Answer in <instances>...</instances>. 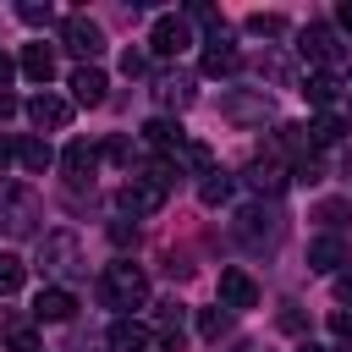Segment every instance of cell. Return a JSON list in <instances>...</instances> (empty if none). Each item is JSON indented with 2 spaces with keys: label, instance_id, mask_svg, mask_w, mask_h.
I'll return each mask as SVG.
<instances>
[{
  "label": "cell",
  "instance_id": "6da1fadb",
  "mask_svg": "<svg viewBox=\"0 0 352 352\" xmlns=\"http://www.w3.org/2000/svg\"><path fill=\"white\" fill-rule=\"evenodd\" d=\"M170 176H176V165H148V170H138L126 187H121V209L126 214H160L165 209V192H170Z\"/></svg>",
  "mask_w": 352,
  "mask_h": 352
},
{
  "label": "cell",
  "instance_id": "7a4b0ae2",
  "mask_svg": "<svg viewBox=\"0 0 352 352\" xmlns=\"http://www.w3.org/2000/svg\"><path fill=\"white\" fill-rule=\"evenodd\" d=\"M104 302H110V308H121V314L143 308V302H148V275H143L138 264H126V258L104 264Z\"/></svg>",
  "mask_w": 352,
  "mask_h": 352
},
{
  "label": "cell",
  "instance_id": "3957f363",
  "mask_svg": "<svg viewBox=\"0 0 352 352\" xmlns=\"http://www.w3.org/2000/svg\"><path fill=\"white\" fill-rule=\"evenodd\" d=\"M0 226L11 236H28L38 226V198L22 187V182H0Z\"/></svg>",
  "mask_w": 352,
  "mask_h": 352
},
{
  "label": "cell",
  "instance_id": "277c9868",
  "mask_svg": "<svg viewBox=\"0 0 352 352\" xmlns=\"http://www.w3.org/2000/svg\"><path fill=\"white\" fill-rule=\"evenodd\" d=\"M60 38H66V50L82 55V60H94V55L104 50V28L88 22V16H66V22H60Z\"/></svg>",
  "mask_w": 352,
  "mask_h": 352
},
{
  "label": "cell",
  "instance_id": "5b68a950",
  "mask_svg": "<svg viewBox=\"0 0 352 352\" xmlns=\"http://www.w3.org/2000/svg\"><path fill=\"white\" fill-rule=\"evenodd\" d=\"M77 258H82V253H77V236H72V231H50V236L38 242V264L55 270V275H72Z\"/></svg>",
  "mask_w": 352,
  "mask_h": 352
},
{
  "label": "cell",
  "instance_id": "8992f818",
  "mask_svg": "<svg viewBox=\"0 0 352 352\" xmlns=\"http://www.w3.org/2000/svg\"><path fill=\"white\" fill-rule=\"evenodd\" d=\"M253 302H258L253 275H248V270H220V308H226V314H242V308H253Z\"/></svg>",
  "mask_w": 352,
  "mask_h": 352
},
{
  "label": "cell",
  "instance_id": "52a82bcc",
  "mask_svg": "<svg viewBox=\"0 0 352 352\" xmlns=\"http://www.w3.org/2000/svg\"><path fill=\"white\" fill-rule=\"evenodd\" d=\"M187 44H192L187 16H160V22H154V33H148V50H154V55H182Z\"/></svg>",
  "mask_w": 352,
  "mask_h": 352
},
{
  "label": "cell",
  "instance_id": "ba28073f",
  "mask_svg": "<svg viewBox=\"0 0 352 352\" xmlns=\"http://www.w3.org/2000/svg\"><path fill=\"white\" fill-rule=\"evenodd\" d=\"M319 72H330V60L341 55V38H336V28H324V22H314V28H302V44H297Z\"/></svg>",
  "mask_w": 352,
  "mask_h": 352
},
{
  "label": "cell",
  "instance_id": "9c48e42d",
  "mask_svg": "<svg viewBox=\"0 0 352 352\" xmlns=\"http://www.w3.org/2000/svg\"><path fill=\"white\" fill-rule=\"evenodd\" d=\"M308 264H314L319 275H336L341 264H352V248H346L336 231H324V236H314V242H308Z\"/></svg>",
  "mask_w": 352,
  "mask_h": 352
},
{
  "label": "cell",
  "instance_id": "30bf717a",
  "mask_svg": "<svg viewBox=\"0 0 352 352\" xmlns=\"http://www.w3.org/2000/svg\"><path fill=\"white\" fill-rule=\"evenodd\" d=\"M28 121H33L38 132H44V126H50V132H60V126L72 121V104H66L60 94H33V99H28Z\"/></svg>",
  "mask_w": 352,
  "mask_h": 352
},
{
  "label": "cell",
  "instance_id": "8fae6325",
  "mask_svg": "<svg viewBox=\"0 0 352 352\" xmlns=\"http://www.w3.org/2000/svg\"><path fill=\"white\" fill-rule=\"evenodd\" d=\"M198 66H204V77H231V72L242 66V55H236V44H231L226 33H214V38L204 44V60H198Z\"/></svg>",
  "mask_w": 352,
  "mask_h": 352
},
{
  "label": "cell",
  "instance_id": "7c38bea8",
  "mask_svg": "<svg viewBox=\"0 0 352 352\" xmlns=\"http://www.w3.org/2000/svg\"><path fill=\"white\" fill-rule=\"evenodd\" d=\"M154 94H160V104H170V110H187V104L198 99L192 72H160V77H154Z\"/></svg>",
  "mask_w": 352,
  "mask_h": 352
},
{
  "label": "cell",
  "instance_id": "4fadbf2b",
  "mask_svg": "<svg viewBox=\"0 0 352 352\" xmlns=\"http://www.w3.org/2000/svg\"><path fill=\"white\" fill-rule=\"evenodd\" d=\"M143 143H148V148H160V154H182L187 132H182V121H170V116H154V121H143Z\"/></svg>",
  "mask_w": 352,
  "mask_h": 352
},
{
  "label": "cell",
  "instance_id": "5bb4252c",
  "mask_svg": "<svg viewBox=\"0 0 352 352\" xmlns=\"http://www.w3.org/2000/svg\"><path fill=\"white\" fill-rule=\"evenodd\" d=\"M33 314H38V319H50V324H60V319H72V314H77V297H72L66 286H44V292L33 297Z\"/></svg>",
  "mask_w": 352,
  "mask_h": 352
},
{
  "label": "cell",
  "instance_id": "9a60e30c",
  "mask_svg": "<svg viewBox=\"0 0 352 352\" xmlns=\"http://www.w3.org/2000/svg\"><path fill=\"white\" fill-rule=\"evenodd\" d=\"M148 341H154V330L143 319H116L110 324V352H148Z\"/></svg>",
  "mask_w": 352,
  "mask_h": 352
},
{
  "label": "cell",
  "instance_id": "2e32d148",
  "mask_svg": "<svg viewBox=\"0 0 352 352\" xmlns=\"http://www.w3.org/2000/svg\"><path fill=\"white\" fill-rule=\"evenodd\" d=\"M236 236H242V242H275V236H280V220L264 214V209H242V214H236Z\"/></svg>",
  "mask_w": 352,
  "mask_h": 352
},
{
  "label": "cell",
  "instance_id": "e0dca14e",
  "mask_svg": "<svg viewBox=\"0 0 352 352\" xmlns=\"http://www.w3.org/2000/svg\"><path fill=\"white\" fill-rule=\"evenodd\" d=\"M104 88H110V82H104L99 66H77V72H72V99H77V104H88V110L104 104Z\"/></svg>",
  "mask_w": 352,
  "mask_h": 352
},
{
  "label": "cell",
  "instance_id": "ac0fdd59",
  "mask_svg": "<svg viewBox=\"0 0 352 352\" xmlns=\"http://www.w3.org/2000/svg\"><path fill=\"white\" fill-rule=\"evenodd\" d=\"M302 99H308L314 110H330V104L341 99V77H336V72H308V77H302Z\"/></svg>",
  "mask_w": 352,
  "mask_h": 352
},
{
  "label": "cell",
  "instance_id": "d6986e66",
  "mask_svg": "<svg viewBox=\"0 0 352 352\" xmlns=\"http://www.w3.org/2000/svg\"><path fill=\"white\" fill-rule=\"evenodd\" d=\"M60 165H66V176H72V182H94V170H99V148L77 138V143H66Z\"/></svg>",
  "mask_w": 352,
  "mask_h": 352
},
{
  "label": "cell",
  "instance_id": "ffe728a7",
  "mask_svg": "<svg viewBox=\"0 0 352 352\" xmlns=\"http://www.w3.org/2000/svg\"><path fill=\"white\" fill-rule=\"evenodd\" d=\"M16 165L33 170V176H44V170L55 165V148H50L44 138H22V143H16Z\"/></svg>",
  "mask_w": 352,
  "mask_h": 352
},
{
  "label": "cell",
  "instance_id": "44dd1931",
  "mask_svg": "<svg viewBox=\"0 0 352 352\" xmlns=\"http://www.w3.org/2000/svg\"><path fill=\"white\" fill-rule=\"evenodd\" d=\"M248 187H253V192H280V187H286V170H280L275 160H253V165H248Z\"/></svg>",
  "mask_w": 352,
  "mask_h": 352
},
{
  "label": "cell",
  "instance_id": "7402d4cb",
  "mask_svg": "<svg viewBox=\"0 0 352 352\" xmlns=\"http://www.w3.org/2000/svg\"><path fill=\"white\" fill-rule=\"evenodd\" d=\"M22 77L50 82V77H55V55H50L44 44H28V50H22Z\"/></svg>",
  "mask_w": 352,
  "mask_h": 352
},
{
  "label": "cell",
  "instance_id": "603a6c76",
  "mask_svg": "<svg viewBox=\"0 0 352 352\" xmlns=\"http://www.w3.org/2000/svg\"><path fill=\"white\" fill-rule=\"evenodd\" d=\"M302 132H308V143H336V138L346 132V121H341L336 110H319V116H314V121H308Z\"/></svg>",
  "mask_w": 352,
  "mask_h": 352
},
{
  "label": "cell",
  "instance_id": "cb8c5ba5",
  "mask_svg": "<svg viewBox=\"0 0 352 352\" xmlns=\"http://www.w3.org/2000/svg\"><path fill=\"white\" fill-rule=\"evenodd\" d=\"M22 280H28V264H22L16 253H0V297L22 292Z\"/></svg>",
  "mask_w": 352,
  "mask_h": 352
},
{
  "label": "cell",
  "instance_id": "d4e9b609",
  "mask_svg": "<svg viewBox=\"0 0 352 352\" xmlns=\"http://www.w3.org/2000/svg\"><path fill=\"white\" fill-rule=\"evenodd\" d=\"M176 160H182V165H192V170H204V176L214 170V148H209V143H192V138L182 143V154H176Z\"/></svg>",
  "mask_w": 352,
  "mask_h": 352
},
{
  "label": "cell",
  "instance_id": "484cf974",
  "mask_svg": "<svg viewBox=\"0 0 352 352\" xmlns=\"http://www.w3.org/2000/svg\"><path fill=\"white\" fill-rule=\"evenodd\" d=\"M198 198H204L209 209H214V204H226V198H231V176H226V170H209V176H204V187H198Z\"/></svg>",
  "mask_w": 352,
  "mask_h": 352
},
{
  "label": "cell",
  "instance_id": "4316f807",
  "mask_svg": "<svg viewBox=\"0 0 352 352\" xmlns=\"http://www.w3.org/2000/svg\"><path fill=\"white\" fill-rule=\"evenodd\" d=\"M226 330H231V314H226V308H204V314H198V336H204V341H220Z\"/></svg>",
  "mask_w": 352,
  "mask_h": 352
},
{
  "label": "cell",
  "instance_id": "83f0119b",
  "mask_svg": "<svg viewBox=\"0 0 352 352\" xmlns=\"http://www.w3.org/2000/svg\"><path fill=\"white\" fill-rule=\"evenodd\" d=\"M248 28H253V33H264V38H275L286 22H280V16H270V11H253V16H248Z\"/></svg>",
  "mask_w": 352,
  "mask_h": 352
},
{
  "label": "cell",
  "instance_id": "f1b7e54d",
  "mask_svg": "<svg viewBox=\"0 0 352 352\" xmlns=\"http://www.w3.org/2000/svg\"><path fill=\"white\" fill-rule=\"evenodd\" d=\"M314 214H319V220H324V226H341V220H346V214H352V204H341V198H330V204H319V209H314Z\"/></svg>",
  "mask_w": 352,
  "mask_h": 352
},
{
  "label": "cell",
  "instance_id": "f546056e",
  "mask_svg": "<svg viewBox=\"0 0 352 352\" xmlns=\"http://www.w3.org/2000/svg\"><path fill=\"white\" fill-rule=\"evenodd\" d=\"M104 160H116V165H132V143H126V138H110V143H104Z\"/></svg>",
  "mask_w": 352,
  "mask_h": 352
},
{
  "label": "cell",
  "instance_id": "4dcf8cb0",
  "mask_svg": "<svg viewBox=\"0 0 352 352\" xmlns=\"http://www.w3.org/2000/svg\"><path fill=\"white\" fill-rule=\"evenodd\" d=\"M16 16H22L28 28H44V22H50V6H16Z\"/></svg>",
  "mask_w": 352,
  "mask_h": 352
},
{
  "label": "cell",
  "instance_id": "1f68e13d",
  "mask_svg": "<svg viewBox=\"0 0 352 352\" xmlns=\"http://www.w3.org/2000/svg\"><path fill=\"white\" fill-rule=\"evenodd\" d=\"M11 352H38V346H33V330H28V324H16V330H11Z\"/></svg>",
  "mask_w": 352,
  "mask_h": 352
},
{
  "label": "cell",
  "instance_id": "d6a6232c",
  "mask_svg": "<svg viewBox=\"0 0 352 352\" xmlns=\"http://www.w3.org/2000/svg\"><path fill=\"white\" fill-rule=\"evenodd\" d=\"M330 330H336L341 341H352V314H346V308H336V314H330Z\"/></svg>",
  "mask_w": 352,
  "mask_h": 352
},
{
  "label": "cell",
  "instance_id": "836d02e7",
  "mask_svg": "<svg viewBox=\"0 0 352 352\" xmlns=\"http://www.w3.org/2000/svg\"><path fill=\"white\" fill-rule=\"evenodd\" d=\"M121 72L138 77V72H143V50H126V55H121Z\"/></svg>",
  "mask_w": 352,
  "mask_h": 352
},
{
  "label": "cell",
  "instance_id": "e575fe53",
  "mask_svg": "<svg viewBox=\"0 0 352 352\" xmlns=\"http://www.w3.org/2000/svg\"><path fill=\"white\" fill-rule=\"evenodd\" d=\"M16 110H22V104H16V94H6V88H0V121H11Z\"/></svg>",
  "mask_w": 352,
  "mask_h": 352
},
{
  "label": "cell",
  "instance_id": "d590c367",
  "mask_svg": "<svg viewBox=\"0 0 352 352\" xmlns=\"http://www.w3.org/2000/svg\"><path fill=\"white\" fill-rule=\"evenodd\" d=\"M11 72H16V60H11V55H6V50H0V88H6V82H11Z\"/></svg>",
  "mask_w": 352,
  "mask_h": 352
},
{
  "label": "cell",
  "instance_id": "8d00e7d4",
  "mask_svg": "<svg viewBox=\"0 0 352 352\" xmlns=\"http://www.w3.org/2000/svg\"><path fill=\"white\" fill-rule=\"evenodd\" d=\"M336 22H341V28L352 33V0H341V11H336Z\"/></svg>",
  "mask_w": 352,
  "mask_h": 352
},
{
  "label": "cell",
  "instance_id": "74e56055",
  "mask_svg": "<svg viewBox=\"0 0 352 352\" xmlns=\"http://www.w3.org/2000/svg\"><path fill=\"white\" fill-rule=\"evenodd\" d=\"M336 292H341V302H352V275H341V280H336Z\"/></svg>",
  "mask_w": 352,
  "mask_h": 352
},
{
  "label": "cell",
  "instance_id": "f35d334b",
  "mask_svg": "<svg viewBox=\"0 0 352 352\" xmlns=\"http://www.w3.org/2000/svg\"><path fill=\"white\" fill-rule=\"evenodd\" d=\"M11 160H16V148H11V143H0V165H11Z\"/></svg>",
  "mask_w": 352,
  "mask_h": 352
},
{
  "label": "cell",
  "instance_id": "ab89813d",
  "mask_svg": "<svg viewBox=\"0 0 352 352\" xmlns=\"http://www.w3.org/2000/svg\"><path fill=\"white\" fill-rule=\"evenodd\" d=\"M297 352H324V346H314V341H302V346H297Z\"/></svg>",
  "mask_w": 352,
  "mask_h": 352
}]
</instances>
